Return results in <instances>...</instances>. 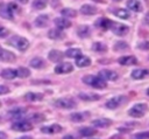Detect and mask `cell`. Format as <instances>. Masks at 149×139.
<instances>
[{"instance_id":"21","label":"cell","mask_w":149,"mask_h":139,"mask_svg":"<svg viewBox=\"0 0 149 139\" xmlns=\"http://www.w3.org/2000/svg\"><path fill=\"white\" fill-rule=\"evenodd\" d=\"M88 116H90V112H76V113H72V114L70 116V119H71L72 121L78 123V121L85 120Z\"/></svg>"},{"instance_id":"32","label":"cell","mask_w":149,"mask_h":139,"mask_svg":"<svg viewBox=\"0 0 149 139\" xmlns=\"http://www.w3.org/2000/svg\"><path fill=\"white\" fill-rule=\"evenodd\" d=\"M30 67H33V68H35V69H40V68H42V67H44V61L42 60V58H40V57H34L31 61H30Z\"/></svg>"},{"instance_id":"2","label":"cell","mask_w":149,"mask_h":139,"mask_svg":"<svg viewBox=\"0 0 149 139\" xmlns=\"http://www.w3.org/2000/svg\"><path fill=\"white\" fill-rule=\"evenodd\" d=\"M8 43H9L10 46H13L14 48L21 50V51L27 50L28 47H29V42H28V40L24 39V37H22V36H19V35H14V36H12V37L8 40Z\"/></svg>"},{"instance_id":"36","label":"cell","mask_w":149,"mask_h":139,"mask_svg":"<svg viewBox=\"0 0 149 139\" xmlns=\"http://www.w3.org/2000/svg\"><path fill=\"white\" fill-rule=\"evenodd\" d=\"M115 15H116L118 18H120V19H128V18L130 16L129 12H128L127 9H122V8L115 11Z\"/></svg>"},{"instance_id":"54","label":"cell","mask_w":149,"mask_h":139,"mask_svg":"<svg viewBox=\"0 0 149 139\" xmlns=\"http://www.w3.org/2000/svg\"><path fill=\"white\" fill-rule=\"evenodd\" d=\"M93 139H94V138H93Z\"/></svg>"},{"instance_id":"8","label":"cell","mask_w":149,"mask_h":139,"mask_svg":"<svg viewBox=\"0 0 149 139\" xmlns=\"http://www.w3.org/2000/svg\"><path fill=\"white\" fill-rule=\"evenodd\" d=\"M72 70H73V65L71 63H69V62H63V63H61V64H58V65L55 67V72L56 74H59V75H62V74H69Z\"/></svg>"},{"instance_id":"26","label":"cell","mask_w":149,"mask_h":139,"mask_svg":"<svg viewBox=\"0 0 149 139\" xmlns=\"http://www.w3.org/2000/svg\"><path fill=\"white\" fill-rule=\"evenodd\" d=\"M90 33H91V29L88 26L84 25V26H80L78 29H77V34L79 37L81 39H85V37H88L90 36Z\"/></svg>"},{"instance_id":"25","label":"cell","mask_w":149,"mask_h":139,"mask_svg":"<svg viewBox=\"0 0 149 139\" xmlns=\"http://www.w3.org/2000/svg\"><path fill=\"white\" fill-rule=\"evenodd\" d=\"M79 98L83 100H99L100 96L97 93H91V92H81L79 93Z\"/></svg>"},{"instance_id":"15","label":"cell","mask_w":149,"mask_h":139,"mask_svg":"<svg viewBox=\"0 0 149 139\" xmlns=\"http://www.w3.org/2000/svg\"><path fill=\"white\" fill-rule=\"evenodd\" d=\"M149 76V70L148 69H134L132 71V77L134 79H142L144 77Z\"/></svg>"},{"instance_id":"33","label":"cell","mask_w":149,"mask_h":139,"mask_svg":"<svg viewBox=\"0 0 149 139\" xmlns=\"http://www.w3.org/2000/svg\"><path fill=\"white\" fill-rule=\"evenodd\" d=\"M79 133H80L81 135H84V137H91V135L95 134L97 131H95V128H93V127H84V128H80V130H79Z\"/></svg>"},{"instance_id":"13","label":"cell","mask_w":149,"mask_h":139,"mask_svg":"<svg viewBox=\"0 0 149 139\" xmlns=\"http://www.w3.org/2000/svg\"><path fill=\"white\" fill-rule=\"evenodd\" d=\"M80 13L84 15H93L97 13V7L94 5H90V4H84L80 7Z\"/></svg>"},{"instance_id":"19","label":"cell","mask_w":149,"mask_h":139,"mask_svg":"<svg viewBox=\"0 0 149 139\" xmlns=\"http://www.w3.org/2000/svg\"><path fill=\"white\" fill-rule=\"evenodd\" d=\"M90 64H91V60H90V57H87V56L81 55V56H79V57L76 58V65L79 67V68H86V67H88Z\"/></svg>"},{"instance_id":"47","label":"cell","mask_w":149,"mask_h":139,"mask_svg":"<svg viewBox=\"0 0 149 139\" xmlns=\"http://www.w3.org/2000/svg\"><path fill=\"white\" fill-rule=\"evenodd\" d=\"M17 139H33V138L29 137V135H23V137H20V138H17Z\"/></svg>"},{"instance_id":"35","label":"cell","mask_w":149,"mask_h":139,"mask_svg":"<svg viewBox=\"0 0 149 139\" xmlns=\"http://www.w3.org/2000/svg\"><path fill=\"white\" fill-rule=\"evenodd\" d=\"M15 71H16V76H17V77H21V78H26V77H28V76L30 75V70L27 69V68H23V67L19 68V69L15 70Z\"/></svg>"},{"instance_id":"51","label":"cell","mask_w":149,"mask_h":139,"mask_svg":"<svg viewBox=\"0 0 149 139\" xmlns=\"http://www.w3.org/2000/svg\"><path fill=\"white\" fill-rule=\"evenodd\" d=\"M113 1H121V0H113Z\"/></svg>"},{"instance_id":"11","label":"cell","mask_w":149,"mask_h":139,"mask_svg":"<svg viewBox=\"0 0 149 139\" xmlns=\"http://www.w3.org/2000/svg\"><path fill=\"white\" fill-rule=\"evenodd\" d=\"M41 131L43 133H47V134H54V133H58L62 131V126L58 125V124H52V125H48V126H43L41 128Z\"/></svg>"},{"instance_id":"10","label":"cell","mask_w":149,"mask_h":139,"mask_svg":"<svg viewBox=\"0 0 149 139\" xmlns=\"http://www.w3.org/2000/svg\"><path fill=\"white\" fill-rule=\"evenodd\" d=\"M0 16L3 19L12 20L13 19V11L9 8L8 4H0Z\"/></svg>"},{"instance_id":"14","label":"cell","mask_w":149,"mask_h":139,"mask_svg":"<svg viewBox=\"0 0 149 139\" xmlns=\"http://www.w3.org/2000/svg\"><path fill=\"white\" fill-rule=\"evenodd\" d=\"M54 22H55V25H56V27H57L58 29H65V28H69V27L71 26V22H70L66 18H64V16H62V18H56Z\"/></svg>"},{"instance_id":"5","label":"cell","mask_w":149,"mask_h":139,"mask_svg":"<svg viewBox=\"0 0 149 139\" xmlns=\"http://www.w3.org/2000/svg\"><path fill=\"white\" fill-rule=\"evenodd\" d=\"M55 105L57 107H61V109H73L76 107L77 103L72 99V98H69V97H64V98H58L56 102H55Z\"/></svg>"},{"instance_id":"42","label":"cell","mask_w":149,"mask_h":139,"mask_svg":"<svg viewBox=\"0 0 149 139\" xmlns=\"http://www.w3.org/2000/svg\"><path fill=\"white\" fill-rule=\"evenodd\" d=\"M136 138H142V139H146V138H149V132H143V133H137L135 135Z\"/></svg>"},{"instance_id":"18","label":"cell","mask_w":149,"mask_h":139,"mask_svg":"<svg viewBox=\"0 0 149 139\" xmlns=\"http://www.w3.org/2000/svg\"><path fill=\"white\" fill-rule=\"evenodd\" d=\"M63 56H64V54L59 50H56V49H52L48 55V57L51 62H59V61H62Z\"/></svg>"},{"instance_id":"24","label":"cell","mask_w":149,"mask_h":139,"mask_svg":"<svg viewBox=\"0 0 149 139\" xmlns=\"http://www.w3.org/2000/svg\"><path fill=\"white\" fill-rule=\"evenodd\" d=\"M127 7L133 12H141L142 11V6H141V2L139 0H128Z\"/></svg>"},{"instance_id":"20","label":"cell","mask_w":149,"mask_h":139,"mask_svg":"<svg viewBox=\"0 0 149 139\" xmlns=\"http://www.w3.org/2000/svg\"><path fill=\"white\" fill-rule=\"evenodd\" d=\"M26 109L24 107H15V109H13V110H10L9 112H8V116L10 117V118H15V119H17V118H21L24 113H26Z\"/></svg>"},{"instance_id":"6","label":"cell","mask_w":149,"mask_h":139,"mask_svg":"<svg viewBox=\"0 0 149 139\" xmlns=\"http://www.w3.org/2000/svg\"><path fill=\"white\" fill-rule=\"evenodd\" d=\"M115 35H119V36H123L126 35L128 32H129V28L126 26V25H122V23H118V22H112V26L109 28Z\"/></svg>"},{"instance_id":"7","label":"cell","mask_w":149,"mask_h":139,"mask_svg":"<svg viewBox=\"0 0 149 139\" xmlns=\"http://www.w3.org/2000/svg\"><path fill=\"white\" fill-rule=\"evenodd\" d=\"M33 128V125L27 121V120H20L16 121L12 125V130L14 131H19V132H26V131H30Z\"/></svg>"},{"instance_id":"39","label":"cell","mask_w":149,"mask_h":139,"mask_svg":"<svg viewBox=\"0 0 149 139\" xmlns=\"http://www.w3.org/2000/svg\"><path fill=\"white\" fill-rule=\"evenodd\" d=\"M137 48H140V49H144V50H149V41L140 42V43L137 44Z\"/></svg>"},{"instance_id":"43","label":"cell","mask_w":149,"mask_h":139,"mask_svg":"<svg viewBox=\"0 0 149 139\" xmlns=\"http://www.w3.org/2000/svg\"><path fill=\"white\" fill-rule=\"evenodd\" d=\"M9 92V89L5 85H0V95H5V93H8Z\"/></svg>"},{"instance_id":"46","label":"cell","mask_w":149,"mask_h":139,"mask_svg":"<svg viewBox=\"0 0 149 139\" xmlns=\"http://www.w3.org/2000/svg\"><path fill=\"white\" fill-rule=\"evenodd\" d=\"M6 137H7V135H6V133H5V132H1V131H0V139H5Z\"/></svg>"},{"instance_id":"45","label":"cell","mask_w":149,"mask_h":139,"mask_svg":"<svg viewBox=\"0 0 149 139\" xmlns=\"http://www.w3.org/2000/svg\"><path fill=\"white\" fill-rule=\"evenodd\" d=\"M144 22H146V25L149 26V12L147 13V15H146V18H144Z\"/></svg>"},{"instance_id":"41","label":"cell","mask_w":149,"mask_h":139,"mask_svg":"<svg viewBox=\"0 0 149 139\" xmlns=\"http://www.w3.org/2000/svg\"><path fill=\"white\" fill-rule=\"evenodd\" d=\"M7 34H8V29L2 27V26H0V37H5Z\"/></svg>"},{"instance_id":"31","label":"cell","mask_w":149,"mask_h":139,"mask_svg":"<svg viewBox=\"0 0 149 139\" xmlns=\"http://www.w3.org/2000/svg\"><path fill=\"white\" fill-rule=\"evenodd\" d=\"M65 56L71 57V58H77V57L81 56V51H80V49H78V48L68 49V50L65 51Z\"/></svg>"},{"instance_id":"38","label":"cell","mask_w":149,"mask_h":139,"mask_svg":"<svg viewBox=\"0 0 149 139\" xmlns=\"http://www.w3.org/2000/svg\"><path fill=\"white\" fill-rule=\"evenodd\" d=\"M127 48H128V44L126 42H123V41H118L115 43V46H114V50H116V51L123 50V49H127Z\"/></svg>"},{"instance_id":"12","label":"cell","mask_w":149,"mask_h":139,"mask_svg":"<svg viewBox=\"0 0 149 139\" xmlns=\"http://www.w3.org/2000/svg\"><path fill=\"white\" fill-rule=\"evenodd\" d=\"M48 22H49V16H48L47 14H41V15H38V16L35 19V21H34L35 26L38 27V28H44V27H47Z\"/></svg>"},{"instance_id":"22","label":"cell","mask_w":149,"mask_h":139,"mask_svg":"<svg viewBox=\"0 0 149 139\" xmlns=\"http://www.w3.org/2000/svg\"><path fill=\"white\" fill-rule=\"evenodd\" d=\"M48 36L52 40H59V39H63L64 37V33L62 32V29H58V28H52L49 30L48 33Z\"/></svg>"},{"instance_id":"1","label":"cell","mask_w":149,"mask_h":139,"mask_svg":"<svg viewBox=\"0 0 149 139\" xmlns=\"http://www.w3.org/2000/svg\"><path fill=\"white\" fill-rule=\"evenodd\" d=\"M83 82L87 85H91L93 88L97 89H105L107 86L106 81H104L102 78H100L99 76H93V75H87L83 77Z\"/></svg>"},{"instance_id":"52","label":"cell","mask_w":149,"mask_h":139,"mask_svg":"<svg viewBox=\"0 0 149 139\" xmlns=\"http://www.w3.org/2000/svg\"><path fill=\"white\" fill-rule=\"evenodd\" d=\"M136 139H142V138H136Z\"/></svg>"},{"instance_id":"27","label":"cell","mask_w":149,"mask_h":139,"mask_svg":"<svg viewBox=\"0 0 149 139\" xmlns=\"http://www.w3.org/2000/svg\"><path fill=\"white\" fill-rule=\"evenodd\" d=\"M15 58H16V56H15L12 51H9V50H3L0 61H2V62H14Z\"/></svg>"},{"instance_id":"49","label":"cell","mask_w":149,"mask_h":139,"mask_svg":"<svg viewBox=\"0 0 149 139\" xmlns=\"http://www.w3.org/2000/svg\"><path fill=\"white\" fill-rule=\"evenodd\" d=\"M17 1H20V2H21V4H26V2H27V1H28V0H17Z\"/></svg>"},{"instance_id":"17","label":"cell","mask_w":149,"mask_h":139,"mask_svg":"<svg viewBox=\"0 0 149 139\" xmlns=\"http://www.w3.org/2000/svg\"><path fill=\"white\" fill-rule=\"evenodd\" d=\"M111 124H112V120L108 118H99V119L92 120V125L95 127H107Z\"/></svg>"},{"instance_id":"9","label":"cell","mask_w":149,"mask_h":139,"mask_svg":"<svg viewBox=\"0 0 149 139\" xmlns=\"http://www.w3.org/2000/svg\"><path fill=\"white\" fill-rule=\"evenodd\" d=\"M99 77L102 78L104 81H115V79H118V74L113 70L104 69V70L99 71Z\"/></svg>"},{"instance_id":"44","label":"cell","mask_w":149,"mask_h":139,"mask_svg":"<svg viewBox=\"0 0 149 139\" xmlns=\"http://www.w3.org/2000/svg\"><path fill=\"white\" fill-rule=\"evenodd\" d=\"M63 139H80L79 135H73V134H66L63 137Z\"/></svg>"},{"instance_id":"48","label":"cell","mask_w":149,"mask_h":139,"mask_svg":"<svg viewBox=\"0 0 149 139\" xmlns=\"http://www.w3.org/2000/svg\"><path fill=\"white\" fill-rule=\"evenodd\" d=\"M3 50H5V49H2V47L0 46V58H1V56H2V53H3Z\"/></svg>"},{"instance_id":"28","label":"cell","mask_w":149,"mask_h":139,"mask_svg":"<svg viewBox=\"0 0 149 139\" xmlns=\"http://www.w3.org/2000/svg\"><path fill=\"white\" fill-rule=\"evenodd\" d=\"M24 98L29 102H38L43 99V95L42 93H36V92H28L26 93Z\"/></svg>"},{"instance_id":"16","label":"cell","mask_w":149,"mask_h":139,"mask_svg":"<svg viewBox=\"0 0 149 139\" xmlns=\"http://www.w3.org/2000/svg\"><path fill=\"white\" fill-rule=\"evenodd\" d=\"M118 61L122 65H134L137 63V58L135 56H122Z\"/></svg>"},{"instance_id":"40","label":"cell","mask_w":149,"mask_h":139,"mask_svg":"<svg viewBox=\"0 0 149 139\" xmlns=\"http://www.w3.org/2000/svg\"><path fill=\"white\" fill-rule=\"evenodd\" d=\"M31 120H34V121H41V120H43L44 118H43V116L42 114H34V116H31V118H30Z\"/></svg>"},{"instance_id":"23","label":"cell","mask_w":149,"mask_h":139,"mask_svg":"<svg viewBox=\"0 0 149 139\" xmlns=\"http://www.w3.org/2000/svg\"><path fill=\"white\" fill-rule=\"evenodd\" d=\"M0 75H1V77H2V78L10 81V79H14V78L16 77V71H15L14 69L7 68V69H3V70L1 71V74H0Z\"/></svg>"},{"instance_id":"3","label":"cell","mask_w":149,"mask_h":139,"mask_svg":"<svg viewBox=\"0 0 149 139\" xmlns=\"http://www.w3.org/2000/svg\"><path fill=\"white\" fill-rule=\"evenodd\" d=\"M147 111H148L147 104H144V103H139V104H135L133 107H130V110L128 111V114H129L130 117H134V118H140V117L144 116Z\"/></svg>"},{"instance_id":"34","label":"cell","mask_w":149,"mask_h":139,"mask_svg":"<svg viewBox=\"0 0 149 139\" xmlns=\"http://www.w3.org/2000/svg\"><path fill=\"white\" fill-rule=\"evenodd\" d=\"M61 14L64 16V18H74L77 15V12L73 9V8H63Z\"/></svg>"},{"instance_id":"37","label":"cell","mask_w":149,"mask_h":139,"mask_svg":"<svg viewBox=\"0 0 149 139\" xmlns=\"http://www.w3.org/2000/svg\"><path fill=\"white\" fill-rule=\"evenodd\" d=\"M47 6V0H34L33 1V7L35 9H43Z\"/></svg>"},{"instance_id":"50","label":"cell","mask_w":149,"mask_h":139,"mask_svg":"<svg viewBox=\"0 0 149 139\" xmlns=\"http://www.w3.org/2000/svg\"><path fill=\"white\" fill-rule=\"evenodd\" d=\"M147 95H148V96H149V89H148V90H147Z\"/></svg>"},{"instance_id":"4","label":"cell","mask_w":149,"mask_h":139,"mask_svg":"<svg viewBox=\"0 0 149 139\" xmlns=\"http://www.w3.org/2000/svg\"><path fill=\"white\" fill-rule=\"evenodd\" d=\"M126 102H127L126 96H115V97H112L111 99H108L106 102V107L111 109V110H114V109H118L120 105L125 104Z\"/></svg>"},{"instance_id":"29","label":"cell","mask_w":149,"mask_h":139,"mask_svg":"<svg viewBox=\"0 0 149 139\" xmlns=\"http://www.w3.org/2000/svg\"><path fill=\"white\" fill-rule=\"evenodd\" d=\"M112 22H113V21H111V20L104 18V19H99V20L95 22V25H97L98 27L102 28V29H109L111 26H112Z\"/></svg>"},{"instance_id":"30","label":"cell","mask_w":149,"mask_h":139,"mask_svg":"<svg viewBox=\"0 0 149 139\" xmlns=\"http://www.w3.org/2000/svg\"><path fill=\"white\" fill-rule=\"evenodd\" d=\"M92 49H93L94 51H97V53H105V51L107 50V46H106L105 43H102V42L97 41V42H94V43L92 44Z\"/></svg>"},{"instance_id":"53","label":"cell","mask_w":149,"mask_h":139,"mask_svg":"<svg viewBox=\"0 0 149 139\" xmlns=\"http://www.w3.org/2000/svg\"><path fill=\"white\" fill-rule=\"evenodd\" d=\"M0 106H1V102H0Z\"/></svg>"}]
</instances>
